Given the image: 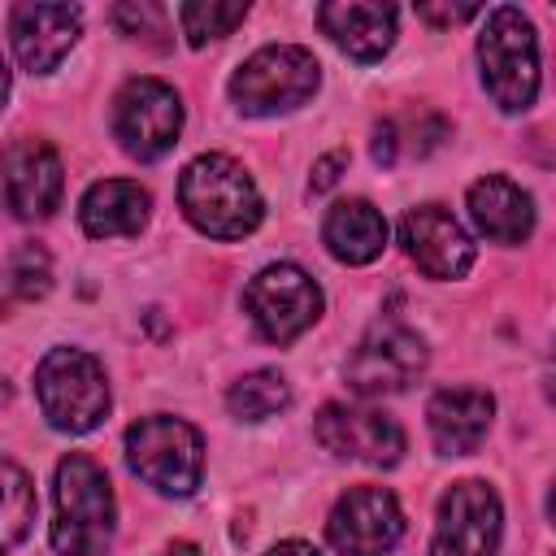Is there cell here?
<instances>
[{
    "instance_id": "1",
    "label": "cell",
    "mask_w": 556,
    "mask_h": 556,
    "mask_svg": "<svg viewBox=\"0 0 556 556\" xmlns=\"http://www.w3.org/2000/svg\"><path fill=\"white\" fill-rule=\"evenodd\" d=\"M178 204L195 230L208 239H243L261 226L265 204L248 169L222 152L195 156L178 178Z\"/></svg>"
},
{
    "instance_id": "2",
    "label": "cell",
    "mask_w": 556,
    "mask_h": 556,
    "mask_svg": "<svg viewBox=\"0 0 556 556\" xmlns=\"http://www.w3.org/2000/svg\"><path fill=\"white\" fill-rule=\"evenodd\" d=\"M117 504L109 473L83 456L70 452L56 465V521H52V552L56 556H104L113 543Z\"/></svg>"
},
{
    "instance_id": "3",
    "label": "cell",
    "mask_w": 556,
    "mask_h": 556,
    "mask_svg": "<svg viewBox=\"0 0 556 556\" xmlns=\"http://www.w3.org/2000/svg\"><path fill=\"white\" fill-rule=\"evenodd\" d=\"M482 87L500 113H526L539 96V39L530 17L517 4H500L486 13L478 35Z\"/></svg>"
},
{
    "instance_id": "4",
    "label": "cell",
    "mask_w": 556,
    "mask_h": 556,
    "mask_svg": "<svg viewBox=\"0 0 556 556\" xmlns=\"http://www.w3.org/2000/svg\"><path fill=\"white\" fill-rule=\"evenodd\" d=\"M35 395L52 430L87 434L109 413L104 365L83 348H52L35 369Z\"/></svg>"
},
{
    "instance_id": "5",
    "label": "cell",
    "mask_w": 556,
    "mask_h": 556,
    "mask_svg": "<svg viewBox=\"0 0 556 556\" xmlns=\"http://www.w3.org/2000/svg\"><path fill=\"white\" fill-rule=\"evenodd\" d=\"M317 83H321V65L308 48L269 43L235 70L230 100L248 117H274V113H291L304 100H313Z\"/></svg>"
},
{
    "instance_id": "6",
    "label": "cell",
    "mask_w": 556,
    "mask_h": 556,
    "mask_svg": "<svg viewBox=\"0 0 556 556\" xmlns=\"http://www.w3.org/2000/svg\"><path fill=\"white\" fill-rule=\"evenodd\" d=\"M126 460L161 495H191L204 473V439L191 421L152 413L126 430Z\"/></svg>"
},
{
    "instance_id": "7",
    "label": "cell",
    "mask_w": 556,
    "mask_h": 556,
    "mask_svg": "<svg viewBox=\"0 0 556 556\" xmlns=\"http://www.w3.org/2000/svg\"><path fill=\"white\" fill-rule=\"evenodd\" d=\"M182 130V100L161 78H130L113 96V139L135 161H161Z\"/></svg>"
},
{
    "instance_id": "8",
    "label": "cell",
    "mask_w": 556,
    "mask_h": 556,
    "mask_svg": "<svg viewBox=\"0 0 556 556\" xmlns=\"http://www.w3.org/2000/svg\"><path fill=\"white\" fill-rule=\"evenodd\" d=\"M243 308L261 339L269 343H291L300 339L317 317H321V287L300 269V265H265L248 287H243Z\"/></svg>"
},
{
    "instance_id": "9",
    "label": "cell",
    "mask_w": 556,
    "mask_h": 556,
    "mask_svg": "<svg viewBox=\"0 0 556 556\" xmlns=\"http://www.w3.org/2000/svg\"><path fill=\"white\" fill-rule=\"evenodd\" d=\"M421 369H426L421 334L400 326V321H387V326H374L352 348V356L343 365V378L361 400H382V395H395L408 382H417Z\"/></svg>"
},
{
    "instance_id": "10",
    "label": "cell",
    "mask_w": 556,
    "mask_h": 556,
    "mask_svg": "<svg viewBox=\"0 0 556 556\" xmlns=\"http://www.w3.org/2000/svg\"><path fill=\"white\" fill-rule=\"evenodd\" d=\"M500 530H504L500 495L486 482L465 478L443 491L439 517H434V539H430L426 556H495Z\"/></svg>"
},
{
    "instance_id": "11",
    "label": "cell",
    "mask_w": 556,
    "mask_h": 556,
    "mask_svg": "<svg viewBox=\"0 0 556 556\" xmlns=\"http://www.w3.org/2000/svg\"><path fill=\"white\" fill-rule=\"evenodd\" d=\"M317 443L339 460H361L374 469H391L404 456V430L395 417L378 408H352V404H326L313 421Z\"/></svg>"
},
{
    "instance_id": "12",
    "label": "cell",
    "mask_w": 556,
    "mask_h": 556,
    "mask_svg": "<svg viewBox=\"0 0 556 556\" xmlns=\"http://www.w3.org/2000/svg\"><path fill=\"white\" fill-rule=\"evenodd\" d=\"M404 534L400 500L387 486H352L326 521V539L339 556H387Z\"/></svg>"
},
{
    "instance_id": "13",
    "label": "cell",
    "mask_w": 556,
    "mask_h": 556,
    "mask_svg": "<svg viewBox=\"0 0 556 556\" xmlns=\"http://www.w3.org/2000/svg\"><path fill=\"white\" fill-rule=\"evenodd\" d=\"M400 243L426 278H460L473 265V239L443 204H417L400 222Z\"/></svg>"
},
{
    "instance_id": "14",
    "label": "cell",
    "mask_w": 556,
    "mask_h": 556,
    "mask_svg": "<svg viewBox=\"0 0 556 556\" xmlns=\"http://www.w3.org/2000/svg\"><path fill=\"white\" fill-rule=\"evenodd\" d=\"M83 9L78 4H13L9 9V43L22 70L48 74L78 43Z\"/></svg>"
},
{
    "instance_id": "15",
    "label": "cell",
    "mask_w": 556,
    "mask_h": 556,
    "mask_svg": "<svg viewBox=\"0 0 556 556\" xmlns=\"http://www.w3.org/2000/svg\"><path fill=\"white\" fill-rule=\"evenodd\" d=\"M61 156L43 139H17L4 152V200L13 217L35 222L61 204Z\"/></svg>"
},
{
    "instance_id": "16",
    "label": "cell",
    "mask_w": 556,
    "mask_h": 556,
    "mask_svg": "<svg viewBox=\"0 0 556 556\" xmlns=\"http://www.w3.org/2000/svg\"><path fill=\"white\" fill-rule=\"evenodd\" d=\"M491 417H495V400L478 387H447L434 391L426 404V426L443 456H469L486 439Z\"/></svg>"
},
{
    "instance_id": "17",
    "label": "cell",
    "mask_w": 556,
    "mask_h": 556,
    "mask_svg": "<svg viewBox=\"0 0 556 556\" xmlns=\"http://www.w3.org/2000/svg\"><path fill=\"white\" fill-rule=\"evenodd\" d=\"M395 4L374 0H330L317 9L321 30L356 61H378L395 43Z\"/></svg>"
},
{
    "instance_id": "18",
    "label": "cell",
    "mask_w": 556,
    "mask_h": 556,
    "mask_svg": "<svg viewBox=\"0 0 556 556\" xmlns=\"http://www.w3.org/2000/svg\"><path fill=\"white\" fill-rule=\"evenodd\" d=\"M469 217L491 243H526L534 230V200L504 174H486L469 187Z\"/></svg>"
},
{
    "instance_id": "19",
    "label": "cell",
    "mask_w": 556,
    "mask_h": 556,
    "mask_svg": "<svg viewBox=\"0 0 556 556\" xmlns=\"http://www.w3.org/2000/svg\"><path fill=\"white\" fill-rule=\"evenodd\" d=\"M148 208H152V195L130 182V178H100L83 191V204H78V222L91 239H126V235H139L143 222H148Z\"/></svg>"
},
{
    "instance_id": "20",
    "label": "cell",
    "mask_w": 556,
    "mask_h": 556,
    "mask_svg": "<svg viewBox=\"0 0 556 556\" xmlns=\"http://www.w3.org/2000/svg\"><path fill=\"white\" fill-rule=\"evenodd\" d=\"M321 239L334 261L343 265H369L387 248V222L369 200H339L326 213Z\"/></svg>"
},
{
    "instance_id": "21",
    "label": "cell",
    "mask_w": 556,
    "mask_h": 556,
    "mask_svg": "<svg viewBox=\"0 0 556 556\" xmlns=\"http://www.w3.org/2000/svg\"><path fill=\"white\" fill-rule=\"evenodd\" d=\"M287 404H291V387L278 369H252L226 391V408L239 421H265V417L282 413Z\"/></svg>"
},
{
    "instance_id": "22",
    "label": "cell",
    "mask_w": 556,
    "mask_h": 556,
    "mask_svg": "<svg viewBox=\"0 0 556 556\" xmlns=\"http://www.w3.org/2000/svg\"><path fill=\"white\" fill-rule=\"evenodd\" d=\"M243 17H248V4L243 0H235V4H222V0L178 4V26H182V35H187L191 48H204L208 39H226Z\"/></svg>"
},
{
    "instance_id": "23",
    "label": "cell",
    "mask_w": 556,
    "mask_h": 556,
    "mask_svg": "<svg viewBox=\"0 0 556 556\" xmlns=\"http://www.w3.org/2000/svg\"><path fill=\"white\" fill-rule=\"evenodd\" d=\"M4 287H9V300H22V304H35L48 295L52 287V261L39 243H22L13 256H9V269H4Z\"/></svg>"
},
{
    "instance_id": "24",
    "label": "cell",
    "mask_w": 556,
    "mask_h": 556,
    "mask_svg": "<svg viewBox=\"0 0 556 556\" xmlns=\"http://www.w3.org/2000/svg\"><path fill=\"white\" fill-rule=\"evenodd\" d=\"M0 473H4V552H13L35 521V486L13 460H4Z\"/></svg>"
},
{
    "instance_id": "25",
    "label": "cell",
    "mask_w": 556,
    "mask_h": 556,
    "mask_svg": "<svg viewBox=\"0 0 556 556\" xmlns=\"http://www.w3.org/2000/svg\"><path fill=\"white\" fill-rule=\"evenodd\" d=\"M113 22L130 35V39H143V43H152V48H169V13L161 9V4H152V0H139V4H117L113 9Z\"/></svg>"
},
{
    "instance_id": "26",
    "label": "cell",
    "mask_w": 556,
    "mask_h": 556,
    "mask_svg": "<svg viewBox=\"0 0 556 556\" xmlns=\"http://www.w3.org/2000/svg\"><path fill=\"white\" fill-rule=\"evenodd\" d=\"M417 17H426L434 26H456V22L478 17V4H417Z\"/></svg>"
},
{
    "instance_id": "27",
    "label": "cell",
    "mask_w": 556,
    "mask_h": 556,
    "mask_svg": "<svg viewBox=\"0 0 556 556\" xmlns=\"http://www.w3.org/2000/svg\"><path fill=\"white\" fill-rule=\"evenodd\" d=\"M348 165V156L343 152H326L317 165H313V182H308V191L313 195H321V191H330L334 182H339V169Z\"/></svg>"
},
{
    "instance_id": "28",
    "label": "cell",
    "mask_w": 556,
    "mask_h": 556,
    "mask_svg": "<svg viewBox=\"0 0 556 556\" xmlns=\"http://www.w3.org/2000/svg\"><path fill=\"white\" fill-rule=\"evenodd\" d=\"M400 156V143H395V122L387 117V122H378L374 126V161L378 165H391Z\"/></svg>"
},
{
    "instance_id": "29",
    "label": "cell",
    "mask_w": 556,
    "mask_h": 556,
    "mask_svg": "<svg viewBox=\"0 0 556 556\" xmlns=\"http://www.w3.org/2000/svg\"><path fill=\"white\" fill-rule=\"evenodd\" d=\"M265 556H317L308 543H300V539H287V543H278V547H269Z\"/></svg>"
},
{
    "instance_id": "30",
    "label": "cell",
    "mask_w": 556,
    "mask_h": 556,
    "mask_svg": "<svg viewBox=\"0 0 556 556\" xmlns=\"http://www.w3.org/2000/svg\"><path fill=\"white\" fill-rule=\"evenodd\" d=\"M547 400L556 404V343H552V352H547Z\"/></svg>"
},
{
    "instance_id": "31",
    "label": "cell",
    "mask_w": 556,
    "mask_h": 556,
    "mask_svg": "<svg viewBox=\"0 0 556 556\" xmlns=\"http://www.w3.org/2000/svg\"><path fill=\"white\" fill-rule=\"evenodd\" d=\"M165 556H200V552H195V547H191V543H174V547H169V552H165Z\"/></svg>"
},
{
    "instance_id": "32",
    "label": "cell",
    "mask_w": 556,
    "mask_h": 556,
    "mask_svg": "<svg viewBox=\"0 0 556 556\" xmlns=\"http://www.w3.org/2000/svg\"><path fill=\"white\" fill-rule=\"evenodd\" d=\"M547 517H552V526H556V482H552V491H547Z\"/></svg>"
}]
</instances>
